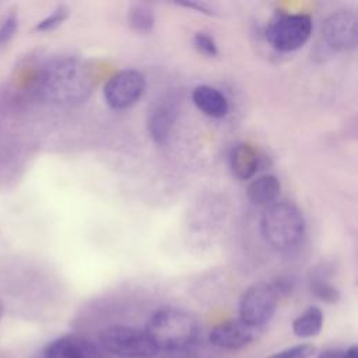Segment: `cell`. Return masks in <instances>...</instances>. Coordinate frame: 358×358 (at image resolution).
Returning <instances> with one entry per match:
<instances>
[{"label": "cell", "mask_w": 358, "mask_h": 358, "mask_svg": "<svg viewBox=\"0 0 358 358\" xmlns=\"http://www.w3.org/2000/svg\"><path fill=\"white\" fill-rule=\"evenodd\" d=\"M94 74L88 64L74 57L49 63L39 80L42 95L55 103H77L92 91Z\"/></svg>", "instance_id": "cell-1"}, {"label": "cell", "mask_w": 358, "mask_h": 358, "mask_svg": "<svg viewBox=\"0 0 358 358\" xmlns=\"http://www.w3.org/2000/svg\"><path fill=\"white\" fill-rule=\"evenodd\" d=\"M144 331L158 351H171L189 348L197 337L199 326L190 313L178 308H162L150 316Z\"/></svg>", "instance_id": "cell-2"}, {"label": "cell", "mask_w": 358, "mask_h": 358, "mask_svg": "<svg viewBox=\"0 0 358 358\" xmlns=\"http://www.w3.org/2000/svg\"><path fill=\"white\" fill-rule=\"evenodd\" d=\"M260 229L264 241L275 250L294 249L303 238L305 218L302 211L289 201H275L266 207Z\"/></svg>", "instance_id": "cell-3"}, {"label": "cell", "mask_w": 358, "mask_h": 358, "mask_svg": "<svg viewBox=\"0 0 358 358\" xmlns=\"http://www.w3.org/2000/svg\"><path fill=\"white\" fill-rule=\"evenodd\" d=\"M99 344L108 352L124 358H150L158 352L144 330L123 324L103 329L99 334Z\"/></svg>", "instance_id": "cell-4"}, {"label": "cell", "mask_w": 358, "mask_h": 358, "mask_svg": "<svg viewBox=\"0 0 358 358\" xmlns=\"http://www.w3.org/2000/svg\"><path fill=\"white\" fill-rule=\"evenodd\" d=\"M312 34V20L306 14H280L266 31L267 42L277 50L292 52L306 43Z\"/></svg>", "instance_id": "cell-5"}, {"label": "cell", "mask_w": 358, "mask_h": 358, "mask_svg": "<svg viewBox=\"0 0 358 358\" xmlns=\"http://www.w3.org/2000/svg\"><path fill=\"white\" fill-rule=\"evenodd\" d=\"M278 298L273 284L264 281L252 284L241 296L239 320L253 329L267 323L275 313Z\"/></svg>", "instance_id": "cell-6"}, {"label": "cell", "mask_w": 358, "mask_h": 358, "mask_svg": "<svg viewBox=\"0 0 358 358\" xmlns=\"http://www.w3.org/2000/svg\"><path fill=\"white\" fill-rule=\"evenodd\" d=\"M145 90V80L137 70H123L108 80L103 87L106 103L116 110L134 105Z\"/></svg>", "instance_id": "cell-7"}, {"label": "cell", "mask_w": 358, "mask_h": 358, "mask_svg": "<svg viewBox=\"0 0 358 358\" xmlns=\"http://www.w3.org/2000/svg\"><path fill=\"white\" fill-rule=\"evenodd\" d=\"M322 35L326 43L336 50H350L358 42V18L350 10H340L330 14L323 25Z\"/></svg>", "instance_id": "cell-8"}, {"label": "cell", "mask_w": 358, "mask_h": 358, "mask_svg": "<svg viewBox=\"0 0 358 358\" xmlns=\"http://www.w3.org/2000/svg\"><path fill=\"white\" fill-rule=\"evenodd\" d=\"M255 338L253 327L242 320H227L211 329L208 340L213 345L224 350H239Z\"/></svg>", "instance_id": "cell-9"}, {"label": "cell", "mask_w": 358, "mask_h": 358, "mask_svg": "<svg viewBox=\"0 0 358 358\" xmlns=\"http://www.w3.org/2000/svg\"><path fill=\"white\" fill-rule=\"evenodd\" d=\"M41 358H99L94 344L78 336H63L50 341Z\"/></svg>", "instance_id": "cell-10"}, {"label": "cell", "mask_w": 358, "mask_h": 358, "mask_svg": "<svg viewBox=\"0 0 358 358\" xmlns=\"http://www.w3.org/2000/svg\"><path fill=\"white\" fill-rule=\"evenodd\" d=\"M192 99L199 110L210 117H224L228 112L227 98L210 85H199L193 90Z\"/></svg>", "instance_id": "cell-11"}, {"label": "cell", "mask_w": 358, "mask_h": 358, "mask_svg": "<svg viewBox=\"0 0 358 358\" xmlns=\"http://www.w3.org/2000/svg\"><path fill=\"white\" fill-rule=\"evenodd\" d=\"M178 116V109L172 102H162L151 112L148 119V131L155 143H164L169 136Z\"/></svg>", "instance_id": "cell-12"}, {"label": "cell", "mask_w": 358, "mask_h": 358, "mask_svg": "<svg viewBox=\"0 0 358 358\" xmlns=\"http://www.w3.org/2000/svg\"><path fill=\"white\" fill-rule=\"evenodd\" d=\"M259 164V157L256 150L246 143L238 144L232 148L229 154V166L232 173L241 179V180H248L250 179Z\"/></svg>", "instance_id": "cell-13"}, {"label": "cell", "mask_w": 358, "mask_h": 358, "mask_svg": "<svg viewBox=\"0 0 358 358\" xmlns=\"http://www.w3.org/2000/svg\"><path fill=\"white\" fill-rule=\"evenodd\" d=\"M280 190L281 185L274 175H263L249 183L246 194L253 204L268 207L275 203L280 196Z\"/></svg>", "instance_id": "cell-14"}, {"label": "cell", "mask_w": 358, "mask_h": 358, "mask_svg": "<svg viewBox=\"0 0 358 358\" xmlns=\"http://www.w3.org/2000/svg\"><path fill=\"white\" fill-rule=\"evenodd\" d=\"M323 326V313L317 306H309L292 322V331L299 338L315 337Z\"/></svg>", "instance_id": "cell-15"}, {"label": "cell", "mask_w": 358, "mask_h": 358, "mask_svg": "<svg viewBox=\"0 0 358 358\" xmlns=\"http://www.w3.org/2000/svg\"><path fill=\"white\" fill-rule=\"evenodd\" d=\"M127 21L131 29L147 34L154 27L152 10L145 4H131L127 14Z\"/></svg>", "instance_id": "cell-16"}, {"label": "cell", "mask_w": 358, "mask_h": 358, "mask_svg": "<svg viewBox=\"0 0 358 358\" xmlns=\"http://www.w3.org/2000/svg\"><path fill=\"white\" fill-rule=\"evenodd\" d=\"M309 288L312 294L323 302L336 303L340 299L338 289L322 277H312L309 280Z\"/></svg>", "instance_id": "cell-17"}, {"label": "cell", "mask_w": 358, "mask_h": 358, "mask_svg": "<svg viewBox=\"0 0 358 358\" xmlns=\"http://www.w3.org/2000/svg\"><path fill=\"white\" fill-rule=\"evenodd\" d=\"M69 14H70V10H69V7H66V6H59V7H56L53 11H52V14H49L46 18H43L42 21H39L36 25H35V31H38V32H48V31H52V29H55V28H57L59 25H62L64 21H66V18L69 17Z\"/></svg>", "instance_id": "cell-18"}, {"label": "cell", "mask_w": 358, "mask_h": 358, "mask_svg": "<svg viewBox=\"0 0 358 358\" xmlns=\"http://www.w3.org/2000/svg\"><path fill=\"white\" fill-rule=\"evenodd\" d=\"M316 352V347L310 343H302L296 344L288 348H284L281 351H277L271 355H267L264 358H310Z\"/></svg>", "instance_id": "cell-19"}, {"label": "cell", "mask_w": 358, "mask_h": 358, "mask_svg": "<svg viewBox=\"0 0 358 358\" xmlns=\"http://www.w3.org/2000/svg\"><path fill=\"white\" fill-rule=\"evenodd\" d=\"M18 28V15L15 10H11L3 20L0 25V48L6 46L13 36L15 35Z\"/></svg>", "instance_id": "cell-20"}, {"label": "cell", "mask_w": 358, "mask_h": 358, "mask_svg": "<svg viewBox=\"0 0 358 358\" xmlns=\"http://www.w3.org/2000/svg\"><path fill=\"white\" fill-rule=\"evenodd\" d=\"M193 43H194V48L206 56L214 57L218 55V48L215 41L206 32H197L193 38Z\"/></svg>", "instance_id": "cell-21"}, {"label": "cell", "mask_w": 358, "mask_h": 358, "mask_svg": "<svg viewBox=\"0 0 358 358\" xmlns=\"http://www.w3.org/2000/svg\"><path fill=\"white\" fill-rule=\"evenodd\" d=\"M161 358H199V355L189 348H180V350L165 351V354Z\"/></svg>", "instance_id": "cell-22"}, {"label": "cell", "mask_w": 358, "mask_h": 358, "mask_svg": "<svg viewBox=\"0 0 358 358\" xmlns=\"http://www.w3.org/2000/svg\"><path fill=\"white\" fill-rule=\"evenodd\" d=\"M317 358H344V350H324L317 355Z\"/></svg>", "instance_id": "cell-23"}, {"label": "cell", "mask_w": 358, "mask_h": 358, "mask_svg": "<svg viewBox=\"0 0 358 358\" xmlns=\"http://www.w3.org/2000/svg\"><path fill=\"white\" fill-rule=\"evenodd\" d=\"M180 6H186V7H190V8H196V10L201 11V13H207V14H214L206 4H200V3H193V1H190V3H180Z\"/></svg>", "instance_id": "cell-24"}, {"label": "cell", "mask_w": 358, "mask_h": 358, "mask_svg": "<svg viewBox=\"0 0 358 358\" xmlns=\"http://www.w3.org/2000/svg\"><path fill=\"white\" fill-rule=\"evenodd\" d=\"M344 358H358V347L352 344L347 350H344Z\"/></svg>", "instance_id": "cell-25"}, {"label": "cell", "mask_w": 358, "mask_h": 358, "mask_svg": "<svg viewBox=\"0 0 358 358\" xmlns=\"http://www.w3.org/2000/svg\"><path fill=\"white\" fill-rule=\"evenodd\" d=\"M39 358H41V357H39Z\"/></svg>", "instance_id": "cell-26"}]
</instances>
